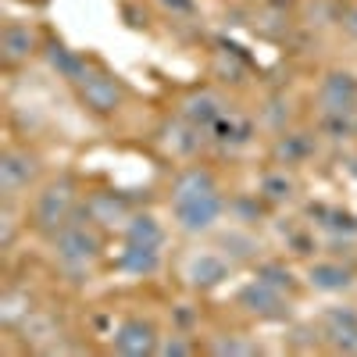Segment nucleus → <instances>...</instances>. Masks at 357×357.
Listing matches in <instances>:
<instances>
[{
    "label": "nucleus",
    "instance_id": "obj_18",
    "mask_svg": "<svg viewBox=\"0 0 357 357\" xmlns=\"http://www.w3.org/2000/svg\"><path fill=\"white\" fill-rule=\"evenodd\" d=\"M47 57H50V68H54V72H61L68 82H75V79L86 72V61H82V57L72 54V50L61 47V43H54V47L47 50Z\"/></svg>",
    "mask_w": 357,
    "mask_h": 357
},
{
    "label": "nucleus",
    "instance_id": "obj_15",
    "mask_svg": "<svg viewBox=\"0 0 357 357\" xmlns=\"http://www.w3.org/2000/svg\"><path fill=\"white\" fill-rule=\"evenodd\" d=\"M211 190H218L215 175L207 172V168H200V165H193V168H183V172L175 175V183H172V200L200 197V193H211Z\"/></svg>",
    "mask_w": 357,
    "mask_h": 357
},
{
    "label": "nucleus",
    "instance_id": "obj_1",
    "mask_svg": "<svg viewBox=\"0 0 357 357\" xmlns=\"http://www.w3.org/2000/svg\"><path fill=\"white\" fill-rule=\"evenodd\" d=\"M50 243H54V261L65 268V272L72 275H82L93 268V261L100 257L104 250V240H100V232L93 229V222H65L61 229H57L50 236Z\"/></svg>",
    "mask_w": 357,
    "mask_h": 357
},
{
    "label": "nucleus",
    "instance_id": "obj_17",
    "mask_svg": "<svg viewBox=\"0 0 357 357\" xmlns=\"http://www.w3.org/2000/svg\"><path fill=\"white\" fill-rule=\"evenodd\" d=\"M126 243H143V247H161L165 229L154 215H132L126 222Z\"/></svg>",
    "mask_w": 357,
    "mask_h": 357
},
{
    "label": "nucleus",
    "instance_id": "obj_10",
    "mask_svg": "<svg viewBox=\"0 0 357 357\" xmlns=\"http://www.w3.org/2000/svg\"><path fill=\"white\" fill-rule=\"evenodd\" d=\"M40 50V36L33 25L22 22H8L4 33H0V54H4V65H22Z\"/></svg>",
    "mask_w": 357,
    "mask_h": 357
},
{
    "label": "nucleus",
    "instance_id": "obj_8",
    "mask_svg": "<svg viewBox=\"0 0 357 357\" xmlns=\"http://www.w3.org/2000/svg\"><path fill=\"white\" fill-rule=\"evenodd\" d=\"M236 304H240L247 314H254V318H282L286 314V289L264 282V279H254V282H247L240 289Z\"/></svg>",
    "mask_w": 357,
    "mask_h": 357
},
{
    "label": "nucleus",
    "instance_id": "obj_21",
    "mask_svg": "<svg viewBox=\"0 0 357 357\" xmlns=\"http://www.w3.org/2000/svg\"><path fill=\"white\" fill-rule=\"evenodd\" d=\"M257 279H264V282H272V286H279V289H293V275H289V272H282L279 264H264Z\"/></svg>",
    "mask_w": 357,
    "mask_h": 357
},
{
    "label": "nucleus",
    "instance_id": "obj_23",
    "mask_svg": "<svg viewBox=\"0 0 357 357\" xmlns=\"http://www.w3.org/2000/svg\"><path fill=\"white\" fill-rule=\"evenodd\" d=\"M343 29H347V33L357 40V4H350V8L343 11Z\"/></svg>",
    "mask_w": 357,
    "mask_h": 357
},
{
    "label": "nucleus",
    "instance_id": "obj_7",
    "mask_svg": "<svg viewBox=\"0 0 357 357\" xmlns=\"http://www.w3.org/2000/svg\"><path fill=\"white\" fill-rule=\"evenodd\" d=\"M321 114H354L357 111V79L350 72H329L318 82Z\"/></svg>",
    "mask_w": 357,
    "mask_h": 357
},
{
    "label": "nucleus",
    "instance_id": "obj_12",
    "mask_svg": "<svg viewBox=\"0 0 357 357\" xmlns=\"http://www.w3.org/2000/svg\"><path fill=\"white\" fill-rule=\"evenodd\" d=\"M222 114H225V104H222L215 93H207V89H200V93H193V97L183 100V122H186V126L211 129Z\"/></svg>",
    "mask_w": 357,
    "mask_h": 357
},
{
    "label": "nucleus",
    "instance_id": "obj_22",
    "mask_svg": "<svg viewBox=\"0 0 357 357\" xmlns=\"http://www.w3.org/2000/svg\"><path fill=\"white\" fill-rule=\"evenodd\" d=\"M158 354L183 357V354H193V347H190V343H183V340H168V343H161V347H158Z\"/></svg>",
    "mask_w": 357,
    "mask_h": 357
},
{
    "label": "nucleus",
    "instance_id": "obj_16",
    "mask_svg": "<svg viewBox=\"0 0 357 357\" xmlns=\"http://www.w3.org/2000/svg\"><path fill=\"white\" fill-rule=\"evenodd\" d=\"M314 154V139L307 132H282L275 139V158L279 165H301Z\"/></svg>",
    "mask_w": 357,
    "mask_h": 357
},
{
    "label": "nucleus",
    "instance_id": "obj_11",
    "mask_svg": "<svg viewBox=\"0 0 357 357\" xmlns=\"http://www.w3.org/2000/svg\"><path fill=\"white\" fill-rule=\"evenodd\" d=\"M186 279H190L193 289H215V286H222V282L229 279V261H225L222 254L204 250V254H197V257L190 261Z\"/></svg>",
    "mask_w": 357,
    "mask_h": 357
},
{
    "label": "nucleus",
    "instance_id": "obj_2",
    "mask_svg": "<svg viewBox=\"0 0 357 357\" xmlns=\"http://www.w3.org/2000/svg\"><path fill=\"white\" fill-rule=\"evenodd\" d=\"M75 200H79V193H75V183L68 175L47 183L33 200V229L43 236H54L65 222L75 218Z\"/></svg>",
    "mask_w": 357,
    "mask_h": 357
},
{
    "label": "nucleus",
    "instance_id": "obj_14",
    "mask_svg": "<svg viewBox=\"0 0 357 357\" xmlns=\"http://www.w3.org/2000/svg\"><path fill=\"white\" fill-rule=\"evenodd\" d=\"M118 268L129 275H154L161 268V247H143V243H126L122 257H118Z\"/></svg>",
    "mask_w": 357,
    "mask_h": 357
},
{
    "label": "nucleus",
    "instance_id": "obj_13",
    "mask_svg": "<svg viewBox=\"0 0 357 357\" xmlns=\"http://www.w3.org/2000/svg\"><path fill=\"white\" fill-rule=\"evenodd\" d=\"M307 282L321 293H343L354 286V272L350 268H343L340 261H318L307 268Z\"/></svg>",
    "mask_w": 357,
    "mask_h": 357
},
{
    "label": "nucleus",
    "instance_id": "obj_19",
    "mask_svg": "<svg viewBox=\"0 0 357 357\" xmlns=\"http://www.w3.org/2000/svg\"><path fill=\"white\" fill-rule=\"evenodd\" d=\"M293 178L286 175V172H272V175H264L261 178V193L272 200V204H282V200H289L293 197Z\"/></svg>",
    "mask_w": 357,
    "mask_h": 357
},
{
    "label": "nucleus",
    "instance_id": "obj_4",
    "mask_svg": "<svg viewBox=\"0 0 357 357\" xmlns=\"http://www.w3.org/2000/svg\"><path fill=\"white\" fill-rule=\"evenodd\" d=\"M225 215V197L222 190H211V193H200V197H183V200H172V218L175 225L197 236V232H211Z\"/></svg>",
    "mask_w": 357,
    "mask_h": 357
},
{
    "label": "nucleus",
    "instance_id": "obj_5",
    "mask_svg": "<svg viewBox=\"0 0 357 357\" xmlns=\"http://www.w3.org/2000/svg\"><path fill=\"white\" fill-rule=\"evenodd\" d=\"M36 175H40V158L18 151V146H8L4 158H0V193L15 200L18 193H25L36 183Z\"/></svg>",
    "mask_w": 357,
    "mask_h": 357
},
{
    "label": "nucleus",
    "instance_id": "obj_6",
    "mask_svg": "<svg viewBox=\"0 0 357 357\" xmlns=\"http://www.w3.org/2000/svg\"><path fill=\"white\" fill-rule=\"evenodd\" d=\"M158 347H161V336L154 329V321L146 318H126L114 329V354L122 357H146V354H158Z\"/></svg>",
    "mask_w": 357,
    "mask_h": 357
},
{
    "label": "nucleus",
    "instance_id": "obj_9",
    "mask_svg": "<svg viewBox=\"0 0 357 357\" xmlns=\"http://www.w3.org/2000/svg\"><path fill=\"white\" fill-rule=\"evenodd\" d=\"M321 333L336 350L357 354V311L354 307H329L321 314Z\"/></svg>",
    "mask_w": 357,
    "mask_h": 357
},
{
    "label": "nucleus",
    "instance_id": "obj_3",
    "mask_svg": "<svg viewBox=\"0 0 357 357\" xmlns=\"http://www.w3.org/2000/svg\"><path fill=\"white\" fill-rule=\"evenodd\" d=\"M75 93H79V104L93 114H114L118 107L126 104V86L122 79H114L111 72L104 68H86L79 79H75Z\"/></svg>",
    "mask_w": 357,
    "mask_h": 357
},
{
    "label": "nucleus",
    "instance_id": "obj_20",
    "mask_svg": "<svg viewBox=\"0 0 357 357\" xmlns=\"http://www.w3.org/2000/svg\"><path fill=\"white\" fill-rule=\"evenodd\" d=\"M211 354H232V357H247V354H257V347L254 343H243L240 336H229V340H215L211 343Z\"/></svg>",
    "mask_w": 357,
    "mask_h": 357
}]
</instances>
